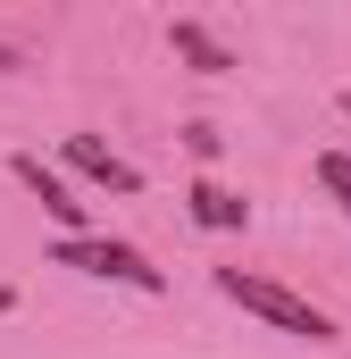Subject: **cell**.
I'll return each instance as SVG.
<instances>
[{"label": "cell", "instance_id": "7", "mask_svg": "<svg viewBox=\"0 0 351 359\" xmlns=\"http://www.w3.org/2000/svg\"><path fill=\"white\" fill-rule=\"evenodd\" d=\"M176 50H184L192 67H226V50H218V42H209L201 25H176Z\"/></svg>", "mask_w": 351, "mask_h": 359}, {"label": "cell", "instance_id": "10", "mask_svg": "<svg viewBox=\"0 0 351 359\" xmlns=\"http://www.w3.org/2000/svg\"><path fill=\"white\" fill-rule=\"evenodd\" d=\"M343 117H351V92H343Z\"/></svg>", "mask_w": 351, "mask_h": 359}, {"label": "cell", "instance_id": "8", "mask_svg": "<svg viewBox=\"0 0 351 359\" xmlns=\"http://www.w3.org/2000/svg\"><path fill=\"white\" fill-rule=\"evenodd\" d=\"M0 67H17V50H8V42H0Z\"/></svg>", "mask_w": 351, "mask_h": 359}, {"label": "cell", "instance_id": "2", "mask_svg": "<svg viewBox=\"0 0 351 359\" xmlns=\"http://www.w3.org/2000/svg\"><path fill=\"white\" fill-rule=\"evenodd\" d=\"M59 268L109 276V284H134V292H159V268H151L134 243H92V234H67V243H59Z\"/></svg>", "mask_w": 351, "mask_h": 359}, {"label": "cell", "instance_id": "1", "mask_svg": "<svg viewBox=\"0 0 351 359\" xmlns=\"http://www.w3.org/2000/svg\"><path fill=\"white\" fill-rule=\"evenodd\" d=\"M218 292H226V301H243V309L267 318V326L301 334V343H335V318H326V309H310L301 292H284V284H267V276H251V268H218Z\"/></svg>", "mask_w": 351, "mask_h": 359}, {"label": "cell", "instance_id": "9", "mask_svg": "<svg viewBox=\"0 0 351 359\" xmlns=\"http://www.w3.org/2000/svg\"><path fill=\"white\" fill-rule=\"evenodd\" d=\"M0 309H8V284H0Z\"/></svg>", "mask_w": 351, "mask_h": 359}, {"label": "cell", "instance_id": "3", "mask_svg": "<svg viewBox=\"0 0 351 359\" xmlns=\"http://www.w3.org/2000/svg\"><path fill=\"white\" fill-rule=\"evenodd\" d=\"M67 168H76V176H92L100 192H143V176H134L117 151H100L92 134H67Z\"/></svg>", "mask_w": 351, "mask_h": 359}, {"label": "cell", "instance_id": "6", "mask_svg": "<svg viewBox=\"0 0 351 359\" xmlns=\"http://www.w3.org/2000/svg\"><path fill=\"white\" fill-rule=\"evenodd\" d=\"M318 184L343 201V217H351V151H326V159H318Z\"/></svg>", "mask_w": 351, "mask_h": 359}, {"label": "cell", "instance_id": "4", "mask_svg": "<svg viewBox=\"0 0 351 359\" xmlns=\"http://www.w3.org/2000/svg\"><path fill=\"white\" fill-rule=\"evenodd\" d=\"M17 184H25V192H34V201H42V209H51V217H59V226H67V234H76V217H84V201H76V192H67V184L51 176V168H42V159H17Z\"/></svg>", "mask_w": 351, "mask_h": 359}, {"label": "cell", "instance_id": "5", "mask_svg": "<svg viewBox=\"0 0 351 359\" xmlns=\"http://www.w3.org/2000/svg\"><path fill=\"white\" fill-rule=\"evenodd\" d=\"M184 201H192V217H201V226H218V234H234V226L251 217V209H243V201H234L226 184H192Z\"/></svg>", "mask_w": 351, "mask_h": 359}]
</instances>
